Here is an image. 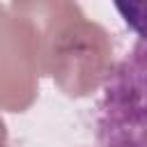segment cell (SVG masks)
<instances>
[{"label":"cell","mask_w":147,"mask_h":147,"mask_svg":"<svg viewBox=\"0 0 147 147\" xmlns=\"http://www.w3.org/2000/svg\"><path fill=\"white\" fill-rule=\"evenodd\" d=\"M37 37L39 71L53 76L69 96H85L113 71L108 32L69 0L11 2Z\"/></svg>","instance_id":"obj_1"},{"label":"cell","mask_w":147,"mask_h":147,"mask_svg":"<svg viewBox=\"0 0 147 147\" xmlns=\"http://www.w3.org/2000/svg\"><path fill=\"white\" fill-rule=\"evenodd\" d=\"M99 147H147V41L113 67L96 113Z\"/></svg>","instance_id":"obj_2"},{"label":"cell","mask_w":147,"mask_h":147,"mask_svg":"<svg viewBox=\"0 0 147 147\" xmlns=\"http://www.w3.org/2000/svg\"><path fill=\"white\" fill-rule=\"evenodd\" d=\"M37 37L14 5H0V108L25 110L37 96Z\"/></svg>","instance_id":"obj_3"},{"label":"cell","mask_w":147,"mask_h":147,"mask_svg":"<svg viewBox=\"0 0 147 147\" xmlns=\"http://www.w3.org/2000/svg\"><path fill=\"white\" fill-rule=\"evenodd\" d=\"M115 9L140 41H147V2H115Z\"/></svg>","instance_id":"obj_4"},{"label":"cell","mask_w":147,"mask_h":147,"mask_svg":"<svg viewBox=\"0 0 147 147\" xmlns=\"http://www.w3.org/2000/svg\"><path fill=\"white\" fill-rule=\"evenodd\" d=\"M5 140H7V129H5V122L0 119V147H5Z\"/></svg>","instance_id":"obj_5"}]
</instances>
